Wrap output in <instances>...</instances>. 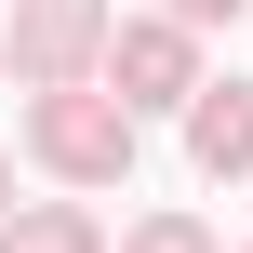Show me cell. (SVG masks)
Wrapping results in <instances>:
<instances>
[{
  "label": "cell",
  "mask_w": 253,
  "mask_h": 253,
  "mask_svg": "<svg viewBox=\"0 0 253 253\" xmlns=\"http://www.w3.org/2000/svg\"><path fill=\"white\" fill-rule=\"evenodd\" d=\"M133 253H200V240H187V227H147V240H133Z\"/></svg>",
  "instance_id": "5"
},
{
  "label": "cell",
  "mask_w": 253,
  "mask_h": 253,
  "mask_svg": "<svg viewBox=\"0 0 253 253\" xmlns=\"http://www.w3.org/2000/svg\"><path fill=\"white\" fill-rule=\"evenodd\" d=\"M107 80H120V107H173L187 93V27H120L107 40Z\"/></svg>",
  "instance_id": "1"
},
{
  "label": "cell",
  "mask_w": 253,
  "mask_h": 253,
  "mask_svg": "<svg viewBox=\"0 0 253 253\" xmlns=\"http://www.w3.org/2000/svg\"><path fill=\"white\" fill-rule=\"evenodd\" d=\"M0 213H13V160H0Z\"/></svg>",
  "instance_id": "7"
},
{
  "label": "cell",
  "mask_w": 253,
  "mask_h": 253,
  "mask_svg": "<svg viewBox=\"0 0 253 253\" xmlns=\"http://www.w3.org/2000/svg\"><path fill=\"white\" fill-rule=\"evenodd\" d=\"M187 147H200L213 173H240V160H253V93H240V80H227V93H200V120H187Z\"/></svg>",
  "instance_id": "3"
},
{
  "label": "cell",
  "mask_w": 253,
  "mask_h": 253,
  "mask_svg": "<svg viewBox=\"0 0 253 253\" xmlns=\"http://www.w3.org/2000/svg\"><path fill=\"white\" fill-rule=\"evenodd\" d=\"M93 40V0H27V67H67Z\"/></svg>",
  "instance_id": "4"
},
{
  "label": "cell",
  "mask_w": 253,
  "mask_h": 253,
  "mask_svg": "<svg viewBox=\"0 0 253 253\" xmlns=\"http://www.w3.org/2000/svg\"><path fill=\"white\" fill-rule=\"evenodd\" d=\"M40 147H53V173H120V160H133L120 107H80V93H53V107H40Z\"/></svg>",
  "instance_id": "2"
},
{
  "label": "cell",
  "mask_w": 253,
  "mask_h": 253,
  "mask_svg": "<svg viewBox=\"0 0 253 253\" xmlns=\"http://www.w3.org/2000/svg\"><path fill=\"white\" fill-rule=\"evenodd\" d=\"M173 13H187V27H200V13H227V0H173Z\"/></svg>",
  "instance_id": "6"
}]
</instances>
